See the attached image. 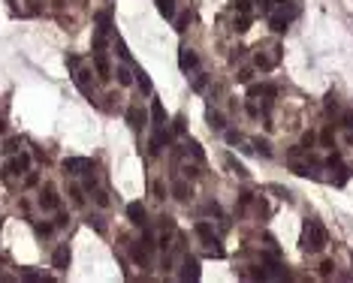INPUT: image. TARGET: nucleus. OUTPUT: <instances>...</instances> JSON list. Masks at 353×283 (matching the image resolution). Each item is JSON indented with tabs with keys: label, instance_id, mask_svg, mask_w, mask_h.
<instances>
[{
	"label": "nucleus",
	"instance_id": "nucleus-1",
	"mask_svg": "<svg viewBox=\"0 0 353 283\" xmlns=\"http://www.w3.org/2000/svg\"><path fill=\"white\" fill-rule=\"evenodd\" d=\"M299 244H302L305 253H320V250L329 244V232H326V226H323L320 220H305Z\"/></svg>",
	"mask_w": 353,
	"mask_h": 283
},
{
	"label": "nucleus",
	"instance_id": "nucleus-2",
	"mask_svg": "<svg viewBox=\"0 0 353 283\" xmlns=\"http://www.w3.org/2000/svg\"><path fill=\"white\" fill-rule=\"evenodd\" d=\"M193 232L202 238V244H205V253H208V256H215V259H224V256H227V250L221 247V238H218V232L211 229V223L199 220V223L193 226Z\"/></svg>",
	"mask_w": 353,
	"mask_h": 283
},
{
	"label": "nucleus",
	"instance_id": "nucleus-3",
	"mask_svg": "<svg viewBox=\"0 0 353 283\" xmlns=\"http://www.w3.org/2000/svg\"><path fill=\"white\" fill-rule=\"evenodd\" d=\"M91 75H94L91 66H76V69H73V81H76V87H79L85 97L94 93V78H91Z\"/></svg>",
	"mask_w": 353,
	"mask_h": 283
},
{
	"label": "nucleus",
	"instance_id": "nucleus-4",
	"mask_svg": "<svg viewBox=\"0 0 353 283\" xmlns=\"http://www.w3.org/2000/svg\"><path fill=\"white\" fill-rule=\"evenodd\" d=\"M124 121H127V127L136 130V133H142V130L148 127V115H145V109H139V106H127Z\"/></svg>",
	"mask_w": 353,
	"mask_h": 283
},
{
	"label": "nucleus",
	"instance_id": "nucleus-5",
	"mask_svg": "<svg viewBox=\"0 0 353 283\" xmlns=\"http://www.w3.org/2000/svg\"><path fill=\"white\" fill-rule=\"evenodd\" d=\"M27 169H30V154H27V151H18V154L6 163V169H3L0 175H24Z\"/></svg>",
	"mask_w": 353,
	"mask_h": 283
},
{
	"label": "nucleus",
	"instance_id": "nucleus-6",
	"mask_svg": "<svg viewBox=\"0 0 353 283\" xmlns=\"http://www.w3.org/2000/svg\"><path fill=\"white\" fill-rule=\"evenodd\" d=\"M278 60H281V48H275V54H266V51H260V48H257V54H254V66H257V69H263V72L275 69V66H278Z\"/></svg>",
	"mask_w": 353,
	"mask_h": 283
},
{
	"label": "nucleus",
	"instance_id": "nucleus-7",
	"mask_svg": "<svg viewBox=\"0 0 353 283\" xmlns=\"http://www.w3.org/2000/svg\"><path fill=\"white\" fill-rule=\"evenodd\" d=\"M88 169H94V163L88 157H66L63 160V172L66 175H85Z\"/></svg>",
	"mask_w": 353,
	"mask_h": 283
},
{
	"label": "nucleus",
	"instance_id": "nucleus-8",
	"mask_svg": "<svg viewBox=\"0 0 353 283\" xmlns=\"http://www.w3.org/2000/svg\"><path fill=\"white\" fill-rule=\"evenodd\" d=\"M178 277H181V280H199V277H202V271H199V259H196V256H184V259H181V271H178Z\"/></svg>",
	"mask_w": 353,
	"mask_h": 283
},
{
	"label": "nucleus",
	"instance_id": "nucleus-9",
	"mask_svg": "<svg viewBox=\"0 0 353 283\" xmlns=\"http://www.w3.org/2000/svg\"><path fill=\"white\" fill-rule=\"evenodd\" d=\"M178 66H181V72H193V69L199 66L196 51H193V48H187V45H181V48H178Z\"/></svg>",
	"mask_w": 353,
	"mask_h": 283
},
{
	"label": "nucleus",
	"instance_id": "nucleus-10",
	"mask_svg": "<svg viewBox=\"0 0 353 283\" xmlns=\"http://www.w3.org/2000/svg\"><path fill=\"white\" fill-rule=\"evenodd\" d=\"M166 142H169V130H166V127H154V133H151V142H148V148H151V157H160Z\"/></svg>",
	"mask_w": 353,
	"mask_h": 283
},
{
	"label": "nucleus",
	"instance_id": "nucleus-11",
	"mask_svg": "<svg viewBox=\"0 0 353 283\" xmlns=\"http://www.w3.org/2000/svg\"><path fill=\"white\" fill-rule=\"evenodd\" d=\"M127 220H130L133 226H142V229H145V223H148L145 205H142V202H127Z\"/></svg>",
	"mask_w": 353,
	"mask_h": 283
},
{
	"label": "nucleus",
	"instance_id": "nucleus-12",
	"mask_svg": "<svg viewBox=\"0 0 353 283\" xmlns=\"http://www.w3.org/2000/svg\"><path fill=\"white\" fill-rule=\"evenodd\" d=\"M57 205H60L57 190H54L51 184H45V187H42V193H39V208H42V211H54Z\"/></svg>",
	"mask_w": 353,
	"mask_h": 283
},
{
	"label": "nucleus",
	"instance_id": "nucleus-13",
	"mask_svg": "<svg viewBox=\"0 0 353 283\" xmlns=\"http://www.w3.org/2000/svg\"><path fill=\"white\" fill-rule=\"evenodd\" d=\"M94 69H97L100 81H109V78H112V66H109V60H106V51H94Z\"/></svg>",
	"mask_w": 353,
	"mask_h": 283
},
{
	"label": "nucleus",
	"instance_id": "nucleus-14",
	"mask_svg": "<svg viewBox=\"0 0 353 283\" xmlns=\"http://www.w3.org/2000/svg\"><path fill=\"white\" fill-rule=\"evenodd\" d=\"M51 268H54V271H66V268H69V247H66V244H60V247L51 253Z\"/></svg>",
	"mask_w": 353,
	"mask_h": 283
},
{
	"label": "nucleus",
	"instance_id": "nucleus-15",
	"mask_svg": "<svg viewBox=\"0 0 353 283\" xmlns=\"http://www.w3.org/2000/svg\"><path fill=\"white\" fill-rule=\"evenodd\" d=\"M133 75H136L133 81L139 84V90H142L145 97H151V93H154V84H151V78H148V72H145L142 66H136V72H133Z\"/></svg>",
	"mask_w": 353,
	"mask_h": 283
},
{
	"label": "nucleus",
	"instance_id": "nucleus-16",
	"mask_svg": "<svg viewBox=\"0 0 353 283\" xmlns=\"http://www.w3.org/2000/svg\"><path fill=\"white\" fill-rule=\"evenodd\" d=\"M169 193H172V196H175L178 202H184V205H187V202H190V196H193V190H190V184H184V181H175Z\"/></svg>",
	"mask_w": 353,
	"mask_h": 283
},
{
	"label": "nucleus",
	"instance_id": "nucleus-17",
	"mask_svg": "<svg viewBox=\"0 0 353 283\" xmlns=\"http://www.w3.org/2000/svg\"><path fill=\"white\" fill-rule=\"evenodd\" d=\"M148 256H151V250H148L142 241H136V244L130 247V259H133V262H139V265H148Z\"/></svg>",
	"mask_w": 353,
	"mask_h": 283
},
{
	"label": "nucleus",
	"instance_id": "nucleus-18",
	"mask_svg": "<svg viewBox=\"0 0 353 283\" xmlns=\"http://www.w3.org/2000/svg\"><path fill=\"white\" fill-rule=\"evenodd\" d=\"M269 27H272V33H287L290 21L284 15H278V12H269Z\"/></svg>",
	"mask_w": 353,
	"mask_h": 283
},
{
	"label": "nucleus",
	"instance_id": "nucleus-19",
	"mask_svg": "<svg viewBox=\"0 0 353 283\" xmlns=\"http://www.w3.org/2000/svg\"><path fill=\"white\" fill-rule=\"evenodd\" d=\"M205 121H208V127H211V130H218V133L227 127V124H224V115H221L218 109H211V106L205 109Z\"/></svg>",
	"mask_w": 353,
	"mask_h": 283
},
{
	"label": "nucleus",
	"instance_id": "nucleus-20",
	"mask_svg": "<svg viewBox=\"0 0 353 283\" xmlns=\"http://www.w3.org/2000/svg\"><path fill=\"white\" fill-rule=\"evenodd\" d=\"M115 78H118V84H133V72H130V66L127 63H121V66H115Z\"/></svg>",
	"mask_w": 353,
	"mask_h": 283
},
{
	"label": "nucleus",
	"instance_id": "nucleus-21",
	"mask_svg": "<svg viewBox=\"0 0 353 283\" xmlns=\"http://www.w3.org/2000/svg\"><path fill=\"white\" fill-rule=\"evenodd\" d=\"M151 121H154V127H163V124H166V112H163L160 100H154V103H151Z\"/></svg>",
	"mask_w": 353,
	"mask_h": 283
},
{
	"label": "nucleus",
	"instance_id": "nucleus-22",
	"mask_svg": "<svg viewBox=\"0 0 353 283\" xmlns=\"http://www.w3.org/2000/svg\"><path fill=\"white\" fill-rule=\"evenodd\" d=\"M154 3H157V12L163 18H169V21L175 18V0H154Z\"/></svg>",
	"mask_w": 353,
	"mask_h": 283
},
{
	"label": "nucleus",
	"instance_id": "nucleus-23",
	"mask_svg": "<svg viewBox=\"0 0 353 283\" xmlns=\"http://www.w3.org/2000/svg\"><path fill=\"white\" fill-rule=\"evenodd\" d=\"M224 160H227V166H230V169H233V172H236L239 178H248V169H245V163H242V160H236L233 154H227Z\"/></svg>",
	"mask_w": 353,
	"mask_h": 283
},
{
	"label": "nucleus",
	"instance_id": "nucleus-24",
	"mask_svg": "<svg viewBox=\"0 0 353 283\" xmlns=\"http://www.w3.org/2000/svg\"><path fill=\"white\" fill-rule=\"evenodd\" d=\"M251 145H254V151H257V154H263V157H272V145H269L266 139H260V136H257V139H251Z\"/></svg>",
	"mask_w": 353,
	"mask_h": 283
},
{
	"label": "nucleus",
	"instance_id": "nucleus-25",
	"mask_svg": "<svg viewBox=\"0 0 353 283\" xmlns=\"http://www.w3.org/2000/svg\"><path fill=\"white\" fill-rule=\"evenodd\" d=\"M151 193H154V199H169V187L163 184V181H151Z\"/></svg>",
	"mask_w": 353,
	"mask_h": 283
},
{
	"label": "nucleus",
	"instance_id": "nucleus-26",
	"mask_svg": "<svg viewBox=\"0 0 353 283\" xmlns=\"http://www.w3.org/2000/svg\"><path fill=\"white\" fill-rule=\"evenodd\" d=\"M278 15H284L287 21H293V18L299 15V3H296V0H290L287 6H281V12H278Z\"/></svg>",
	"mask_w": 353,
	"mask_h": 283
},
{
	"label": "nucleus",
	"instance_id": "nucleus-27",
	"mask_svg": "<svg viewBox=\"0 0 353 283\" xmlns=\"http://www.w3.org/2000/svg\"><path fill=\"white\" fill-rule=\"evenodd\" d=\"M69 199H73V205H85V187H69Z\"/></svg>",
	"mask_w": 353,
	"mask_h": 283
},
{
	"label": "nucleus",
	"instance_id": "nucleus-28",
	"mask_svg": "<svg viewBox=\"0 0 353 283\" xmlns=\"http://www.w3.org/2000/svg\"><path fill=\"white\" fill-rule=\"evenodd\" d=\"M91 193H94V202H97L100 208H109V193H106V190H100V187H94Z\"/></svg>",
	"mask_w": 353,
	"mask_h": 283
},
{
	"label": "nucleus",
	"instance_id": "nucleus-29",
	"mask_svg": "<svg viewBox=\"0 0 353 283\" xmlns=\"http://www.w3.org/2000/svg\"><path fill=\"white\" fill-rule=\"evenodd\" d=\"M51 229H54L51 223H39V220L33 223V232H36V238H48V235H51Z\"/></svg>",
	"mask_w": 353,
	"mask_h": 283
},
{
	"label": "nucleus",
	"instance_id": "nucleus-30",
	"mask_svg": "<svg viewBox=\"0 0 353 283\" xmlns=\"http://www.w3.org/2000/svg\"><path fill=\"white\" fill-rule=\"evenodd\" d=\"M190 87H193L196 93H199V90H205V87H208V75H205V72H196V78H193V84H190Z\"/></svg>",
	"mask_w": 353,
	"mask_h": 283
},
{
	"label": "nucleus",
	"instance_id": "nucleus-31",
	"mask_svg": "<svg viewBox=\"0 0 353 283\" xmlns=\"http://www.w3.org/2000/svg\"><path fill=\"white\" fill-rule=\"evenodd\" d=\"M184 130H187V118H184V115H178V118L172 121V133H175V136H181Z\"/></svg>",
	"mask_w": 353,
	"mask_h": 283
},
{
	"label": "nucleus",
	"instance_id": "nucleus-32",
	"mask_svg": "<svg viewBox=\"0 0 353 283\" xmlns=\"http://www.w3.org/2000/svg\"><path fill=\"white\" fill-rule=\"evenodd\" d=\"M233 9L236 12H245V15H254L251 12V0H233Z\"/></svg>",
	"mask_w": 353,
	"mask_h": 283
},
{
	"label": "nucleus",
	"instance_id": "nucleus-33",
	"mask_svg": "<svg viewBox=\"0 0 353 283\" xmlns=\"http://www.w3.org/2000/svg\"><path fill=\"white\" fill-rule=\"evenodd\" d=\"M323 106H326V112H338V100H335V93H326Z\"/></svg>",
	"mask_w": 353,
	"mask_h": 283
},
{
	"label": "nucleus",
	"instance_id": "nucleus-34",
	"mask_svg": "<svg viewBox=\"0 0 353 283\" xmlns=\"http://www.w3.org/2000/svg\"><path fill=\"white\" fill-rule=\"evenodd\" d=\"M224 139H227L230 145H239V142H242V133H236V130H227V133H224Z\"/></svg>",
	"mask_w": 353,
	"mask_h": 283
},
{
	"label": "nucleus",
	"instance_id": "nucleus-35",
	"mask_svg": "<svg viewBox=\"0 0 353 283\" xmlns=\"http://www.w3.org/2000/svg\"><path fill=\"white\" fill-rule=\"evenodd\" d=\"M320 142H323L326 148H332V145H335V136H332V130H323V133H320Z\"/></svg>",
	"mask_w": 353,
	"mask_h": 283
},
{
	"label": "nucleus",
	"instance_id": "nucleus-36",
	"mask_svg": "<svg viewBox=\"0 0 353 283\" xmlns=\"http://www.w3.org/2000/svg\"><path fill=\"white\" fill-rule=\"evenodd\" d=\"M18 148H21V139H9L3 145V151H9V154H18Z\"/></svg>",
	"mask_w": 353,
	"mask_h": 283
},
{
	"label": "nucleus",
	"instance_id": "nucleus-37",
	"mask_svg": "<svg viewBox=\"0 0 353 283\" xmlns=\"http://www.w3.org/2000/svg\"><path fill=\"white\" fill-rule=\"evenodd\" d=\"M314 139H317L314 133H305V136H302V148H305V151H311V148H314Z\"/></svg>",
	"mask_w": 353,
	"mask_h": 283
},
{
	"label": "nucleus",
	"instance_id": "nucleus-38",
	"mask_svg": "<svg viewBox=\"0 0 353 283\" xmlns=\"http://www.w3.org/2000/svg\"><path fill=\"white\" fill-rule=\"evenodd\" d=\"M190 154H193V160H199V163L205 160V154H202V148H199L196 142H190Z\"/></svg>",
	"mask_w": 353,
	"mask_h": 283
},
{
	"label": "nucleus",
	"instance_id": "nucleus-39",
	"mask_svg": "<svg viewBox=\"0 0 353 283\" xmlns=\"http://www.w3.org/2000/svg\"><path fill=\"white\" fill-rule=\"evenodd\" d=\"M36 184H39V175L36 172H27L24 175V187H36Z\"/></svg>",
	"mask_w": 353,
	"mask_h": 283
},
{
	"label": "nucleus",
	"instance_id": "nucleus-40",
	"mask_svg": "<svg viewBox=\"0 0 353 283\" xmlns=\"http://www.w3.org/2000/svg\"><path fill=\"white\" fill-rule=\"evenodd\" d=\"M118 54H121V60H124V63H130V51H127V45H124L121 39H118Z\"/></svg>",
	"mask_w": 353,
	"mask_h": 283
},
{
	"label": "nucleus",
	"instance_id": "nucleus-41",
	"mask_svg": "<svg viewBox=\"0 0 353 283\" xmlns=\"http://www.w3.org/2000/svg\"><path fill=\"white\" fill-rule=\"evenodd\" d=\"M332 271H335V265H332L329 259H326V262H320V274H323V277H329Z\"/></svg>",
	"mask_w": 353,
	"mask_h": 283
},
{
	"label": "nucleus",
	"instance_id": "nucleus-42",
	"mask_svg": "<svg viewBox=\"0 0 353 283\" xmlns=\"http://www.w3.org/2000/svg\"><path fill=\"white\" fill-rule=\"evenodd\" d=\"M187 21H190L187 15H178V18H175V30H187Z\"/></svg>",
	"mask_w": 353,
	"mask_h": 283
},
{
	"label": "nucleus",
	"instance_id": "nucleus-43",
	"mask_svg": "<svg viewBox=\"0 0 353 283\" xmlns=\"http://www.w3.org/2000/svg\"><path fill=\"white\" fill-rule=\"evenodd\" d=\"M66 66H69V72H73L76 66H82V60H79L76 54H66Z\"/></svg>",
	"mask_w": 353,
	"mask_h": 283
},
{
	"label": "nucleus",
	"instance_id": "nucleus-44",
	"mask_svg": "<svg viewBox=\"0 0 353 283\" xmlns=\"http://www.w3.org/2000/svg\"><path fill=\"white\" fill-rule=\"evenodd\" d=\"M66 223H69V217H66V214H57V217H54V226H57V229H63Z\"/></svg>",
	"mask_w": 353,
	"mask_h": 283
},
{
	"label": "nucleus",
	"instance_id": "nucleus-45",
	"mask_svg": "<svg viewBox=\"0 0 353 283\" xmlns=\"http://www.w3.org/2000/svg\"><path fill=\"white\" fill-rule=\"evenodd\" d=\"M88 223H91V226H94V229H97V232H103V229H106V226H103V217H91V220H88Z\"/></svg>",
	"mask_w": 353,
	"mask_h": 283
},
{
	"label": "nucleus",
	"instance_id": "nucleus-46",
	"mask_svg": "<svg viewBox=\"0 0 353 283\" xmlns=\"http://www.w3.org/2000/svg\"><path fill=\"white\" fill-rule=\"evenodd\" d=\"M21 277H24V280H39V274L30 271V268H21Z\"/></svg>",
	"mask_w": 353,
	"mask_h": 283
},
{
	"label": "nucleus",
	"instance_id": "nucleus-47",
	"mask_svg": "<svg viewBox=\"0 0 353 283\" xmlns=\"http://www.w3.org/2000/svg\"><path fill=\"white\" fill-rule=\"evenodd\" d=\"M341 124H344L347 130H353V112H344V115H341Z\"/></svg>",
	"mask_w": 353,
	"mask_h": 283
},
{
	"label": "nucleus",
	"instance_id": "nucleus-48",
	"mask_svg": "<svg viewBox=\"0 0 353 283\" xmlns=\"http://www.w3.org/2000/svg\"><path fill=\"white\" fill-rule=\"evenodd\" d=\"M245 112H248V115H251V118H260V109H257V106H254V103H248V109H245Z\"/></svg>",
	"mask_w": 353,
	"mask_h": 283
},
{
	"label": "nucleus",
	"instance_id": "nucleus-49",
	"mask_svg": "<svg viewBox=\"0 0 353 283\" xmlns=\"http://www.w3.org/2000/svg\"><path fill=\"white\" fill-rule=\"evenodd\" d=\"M251 75H254L251 69H242V72H239V81H251Z\"/></svg>",
	"mask_w": 353,
	"mask_h": 283
},
{
	"label": "nucleus",
	"instance_id": "nucleus-50",
	"mask_svg": "<svg viewBox=\"0 0 353 283\" xmlns=\"http://www.w3.org/2000/svg\"><path fill=\"white\" fill-rule=\"evenodd\" d=\"M3 133H6V121L0 118V136H3Z\"/></svg>",
	"mask_w": 353,
	"mask_h": 283
},
{
	"label": "nucleus",
	"instance_id": "nucleus-51",
	"mask_svg": "<svg viewBox=\"0 0 353 283\" xmlns=\"http://www.w3.org/2000/svg\"><path fill=\"white\" fill-rule=\"evenodd\" d=\"M6 3H9V6H15V0H6Z\"/></svg>",
	"mask_w": 353,
	"mask_h": 283
},
{
	"label": "nucleus",
	"instance_id": "nucleus-52",
	"mask_svg": "<svg viewBox=\"0 0 353 283\" xmlns=\"http://www.w3.org/2000/svg\"><path fill=\"white\" fill-rule=\"evenodd\" d=\"M0 154H3V148H0Z\"/></svg>",
	"mask_w": 353,
	"mask_h": 283
}]
</instances>
